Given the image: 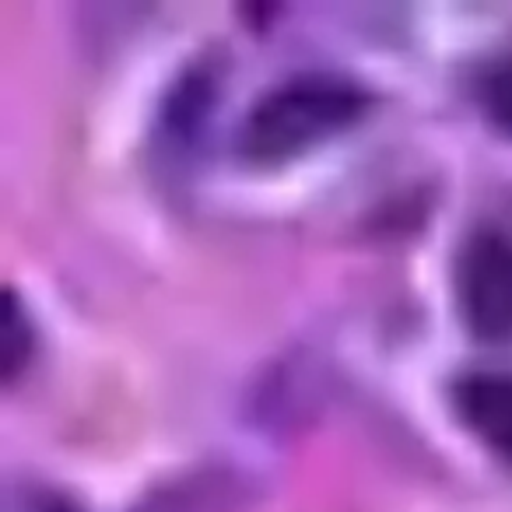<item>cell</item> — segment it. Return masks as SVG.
<instances>
[{
	"instance_id": "1",
	"label": "cell",
	"mask_w": 512,
	"mask_h": 512,
	"mask_svg": "<svg viewBox=\"0 0 512 512\" xmlns=\"http://www.w3.org/2000/svg\"><path fill=\"white\" fill-rule=\"evenodd\" d=\"M365 95L337 74H302L271 88L242 123V151L253 162H285L355 123Z\"/></svg>"
},
{
	"instance_id": "2",
	"label": "cell",
	"mask_w": 512,
	"mask_h": 512,
	"mask_svg": "<svg viewBox=\"0 0 512 512\" xmlns=\"http://www.w3.org/2000/svg\"><path fill=\"white\" fill-rule=\"evenodd\" d=\"M456 306L470 334L481 341L512 337V239L474 232L456 256Z\"/></svg>"
},
{
	"instance_id": "3",
	"label": "cell",
	"mask_w": 512,
	"mask_h": 512,
	"mask_svg": "<svg viewBox=\"0 0 512 512\" xmlns=\"http://www.w3.org/2000/svg\"><path fill=\"white\" fill-rule=\"evenodd\" d=\"M460 421L498 456L512 460V372H467L453 386Z\"/></svg>"
},
{
	"instance_id": "4",
	"label": "cell",
	"mask_w": 512,
	"mask_h": 512,
	"mask_svg": "<svg viewBox=\"0 0 512 512\" xmlns=\"http://www.w3.org/2000/svg\"><path fill=\"white\" fill-rule=\"evenodd\" d=\"M477 95H481L484 116H488L498 130L512 134V57L495 60V64L481 74Z\"/></svg>"
},
{
	"instance_id": "5",
	"label": "cell",
	"mask_w": 512,
	"mask_h": 512,
	"mask_svg": "<svg viewBox=\"0 0 512 512\" xmlns=\"http://www.w3.org/2000/svg\"><path fill=\"white\" fill-rule=\"evenodd\" d=\"M25 358H29V323L22 320L15 295L8 292V309H4V376H15Z\"/></svg>"
},
{
	"instance_id": "6",
	"label": "cell",
	"mask_w": 512,
	"mask_h": 512,
	"mask_svg": "<svg viewBox=\"0 0 512 512\" xmlns=\"http://www.w3.org/2000/svg\"><path fill=\"white\" fill-rule=\"evenodd\" d=\"M18 512H74V505L60 502V498H53V495H39V498H29Z\"/></svg>"
}]
</instances>
